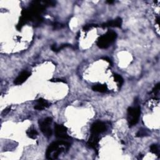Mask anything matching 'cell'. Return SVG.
<instances>
[{"mask_svg":"<svg viewBox=\"0 0 160 160\" xmlns=\"http://www.w3.org/2000/svg\"><path fill=\"white\" fill-rule=\"evenodd\" d=\"M104 60H105V61H108L109 63H110L111 64H112V62H111V59H109L108 58H107V57H104L103 58H102Z\"/></svg>","mask_w":160,"mask_h":160,"instance_id":"cell-18","label":"cell"},{"mask_svg":"<svg viewBox=\"0 0 160 160\" xmlns=\"http://www.w3.org/2000/svg\"><path fill=\"white\" fill-rule=\"evenodd\" d=\"M150 151L155 154H159V148L157 144H152L150 146Z\"/></svg>","mask_w":160,"mask_h":160,"instance_id":"cell-14","label":"cell"},{"mask_svg":"<svg viewBox=\"0 0 160 160\" xmlns=\"http://www.w3.org/2000/svg\"><path fill=\"white\" fill-rule=\"evenodd\" d=\"M106 2H108L109 4H112V3H113V1H106Z\"/></svg>","mask_w":160,"mask_h":160,"instance_id":"cell-19","label":"cell"},{"mask_svg":"<svg viewBox=\"0 0 160 160\" xmlns=\"http://www.w3.org/2000/svg\"><path fill=\"white\" fill-rule=\"evenodd\" d=\"M49 104L46 100L39 98L36 101V104L34 106V109L37 110H42L46 108H48Z\"/></svg>","mask_w":160,"mask_h":160,"instance_id":"cell-10","label":"cell"},{"mask_svg":"<svg viewBox=\"0 0 160 160\" xmlns=\"http://www.w3.org/2000/svg\"><path fill=\"white\" fill-rule=\"evenodd\" d=\"M26 134L31 139H36L38 134L37 131L33 128H30L29 129H28L26 132Z\"/></svg>","mask_w":160,"mask_h":160,"instance_id":"cell-12","label":"cell"},{"mask_svg":"<svg viewBox=\"0 0 160 160\" xmlns=\"http://www.w3.org/2000/svg\"><path fill=\"white\" fill-rule=\"evenodd\" d=\"M52 121V119L51 118L48 117V118H45L43 121H41L39 122V128H40L42 132L47 138L51 137L52 134V129L50 127V124H51Z\"/></svg>","mask_w":160,"mask_h":160,"instance_id":"cell-4","label":"cell"},{"mask_svg":"<svg viewBox=\"0 0 160 160\" xmlns=\"http://www.w3.org/2000/svg\"><path fill=\"white\" fill-rule=\"evenodd\" d=\"M31 75V73L27 71H24L21 72L19 76L14 79V83L16 85H19L22 84Z\"/></svg>","mask_w":160,"mask_h":160,"instance_id":"cell-7","label":"cell"},{"mask_svg":"<svg viewBox=\"0 0 160 160\" xmlns=\"http://www.w3.org/2000/svg\"><path fill=\"white\" fill-rule=\"evenodd\" d=\"M141 114V109L138 107H129L128 109V122L130 127L137 124Z\"/></svg>","mask_w":160,"mask_h":160,"instance_id":"cell-3","label":"cell"},{"mask_svg":"<svg viewBox=\"0 0 160 160\" xmlns=\"http://www.w3.org/2000/svg\"><path fill=\"white\" fill-rule=\"evenodd\" d=\"M114 81L118 83V85H119V86H121L123 84L124 80H123L122 78L120 75L117 74H114Z\"/></svg>","mask_w":160,"mask_h":160,"instance_id":"cell-13","label":"cell"},{"mask_svg":"<svg viewBox=\"0 0 160 160\" xmlns=\"http://www.w3.org/2000/svg\"><path fill=\"white\" fill-rule=\"evenodd\" d=\"M147 134H148V133L146 132V131L145 129H141L136 133V136L137 137H142V136H146Z\"/></svg>","mask_w":160,"mask_h":160,"instance_id":"cell-15","label":"cell"},{"mask_svg":"<svg viewBox=\"0 0 160 160\" xmlns=\"http://www.w3.org/2000/svg\"><path fill=\"white\" fill-rule=\"evenodd\" d=\"M159 83H158L157 84H156V86H154V88H153L152 89V92L154 93V94H156L157 92H159Z\"/></svg>","mask_w":160,"mask_h":160,"instance_id":"cell-16","label":"cell"},{"mask_svg":"<svg viewBox=\"0 0 160 160\" xmlns=\"http://www.w3.org/2000/svg\"><path fill=\"white\" fill-rule=\"evenodd\" d=\"M106 130V124L101 121H97L92 124L91 128V134L98 135L100 133H102L104 132Z\"/></svg>","mask_w":160,"mask_h":160,"instance_id":"cell-6","label":"cell"},{"mask_svg":"<svg viewBox=\"0 0 160 160\" xmlns=\"http://www.w3.org/2000/svg\"><path fill=\"white\" fill-rule=\"evenodd\" d=\"M10 110H11V107H8V108H6V109H4V110H3V111L2 112V116H5V115H6L9 111H10Z\"/></svg>","mask_w":160,"mask_h":160,"instance_id":"cell-17","label":"cell"},{"mask_svg":"<svg viewBox=\"0 0 160 160\" xmlns=\"http://www.w3.org/2000/svg\"><path fill=\"white\" fill-rule=\"evenodd\" d=\"M92 89L94 91H98V92H106V91L108 89L107 86L105 84L94 85L92 87Z\"/></svg>","mask_w":160,"mask_h":160,"instance_id":"cell-11","label":"cell"},{"mask_svg":"<svg viewBox=\"0 0 160 160\" xmlns=\"http://www.w3.org/2000/svg\"><path fill=\"white\" fill-rule=\"evenodd\" d=\"M70 146V144L64 141H54L49 144L47 148L46 155L48 159H57L59 155L64 152L65 149H68Z\"/></svg>","mask_w":160,"mask_h":160,"instance_id":"cell-1","label":"cell"},{"mask_svg":"<svg viewBox=\"0 0 160 160\" xmlns=\"http://www.w3.org/2000/svg\"><path fill=\"white\" fill-rule=\"evenodd\" d=\"M98 142H99L98 135L91 134V137L89 138V141L88 142V144L90 148L96 149L98 146Z\"/></svg>","mask_w":160,"mask_h":160,"instance_id":"cell-9","label":"cell"},{"mask_svg":"<svg viewBox=\"0 0 160 160\" xmlns=\"http://www.w3.org/2000/svg\"><path fill=\"white\" fill-rule=\"evenodd\" d=\"M55 135L58 138L66 139L69 138L67 133V128L61 124H56L54 127Z\"/></svg>","mask_w":160,"mask_h":160,"instance_id":"cell-5","label":"cell"},{"mask_svg":"<svg viewBox=\"0 0 160 160\" xmlns=\"http://www.w3.org/2000/svg\"><path fill=\"white\" fill-rule=\"evenodd\" d=\"M116 38L117 34L114 31H109L98 39L97 45L101 49H106L115 41Z\"/></svg>","mask_w":160,"mask_h":160,"instance_id":"cell-2","label":"cell"},{"mask_svg":"<svg viewBox=\"0 0 160 160\" xmlns=\"http://www.w3.org/2000/svg\"><path fill=\"white\" fill-rule=\"evenodd\" d=\"M122 19L121 18H118L114 20L108 21L106 23L102 24V27H121L122 24Z\"/></svg>","mask_w":160,"mask_h":160,"instance_id":"cell-8","label":"cell"}]
</instances>
